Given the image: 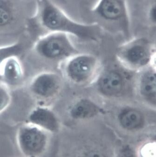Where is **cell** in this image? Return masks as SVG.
Listing matches in <instances>:
<instances>
[{
	"mask_svg": "<svg viewBox=\"0 0 156 157\" xmlns=\"http://www.w3.org/2000/svg\"><path fill=\"white\" fill-rule=\"evenodd\" d=\"M32 19L48 33L71 35L84 40H97L101 32L98 24L75 21L51 0H38L37 10Z\"/></svg>",
	"mask_w": 156,
	"mask_h": 157,
	"instance_id": "1",
	"label": "cell"
},
{
	"mask_svg": "<svg viewBox=\"0 0 156 157\" xmlns=\"http://www.w3.org/2000/svg\"><path fill=\"white\" fill-rule=\"evenodd\" d=\"M95 18L119 31H129L130 17L125 0H98L91 10Z\"/></svg>",
	"mask_w": 156,
	"mask_h": 157,
	"instance_id": "2",
	"label": "cell"
},
{
	"mask_svg": "<svg viewBox=\"0 0 156 157\" xmlns=\"http://www.w3.org/2000/svg\"><path fill=\"white\" fill-rule=\"evenodd\" d=\"M34 48L39 55L50 60L69 59L78 54L69 35L62 33H48L38 39Z\"/></svg>",
	"mask_w": 156,
	"mask_h": 157,
	"instance_id": "3",
	"label": "cell"
},
{
	"mask_svg": "<svg viewBox=\"0 0 156 157\" xmlns=\"http://www.w3.org/2000/svg\"><path fill=\"white\" fill-rule=\"evenodd\" d=\"M50 134L40 128L26 123L17 131L16 140L19 150L25 157H41L47 150Z\"/></svg>",
	"mask_w": 156,
	"mask_h": 157,
	"instance_id": "4",
	"label": "cell"
},
{
	"mask_svg": "<svg viewBox=\"0 0 156 157\" xmlns=\"http://www.w3.org/2000/svg\"><path fill=\"white\" fill-rule=\"evenodd\" d=\"M98 68V61L96 57L89 54H77L68 59L65 73L71 82L84 84L95 76Z\"/></svg>",
	"mask_w": 156,
	"mask_h": 157,
	"instance_id": "5",
	"label": "cell"
},
{
	"mask_svg": "<svg viewBox=\"0 0 156 157\" xmlns=\"http://www.w3.org/2000/svg\"><path fill=\"white\" fill-rule=\"evenodd\" d=\"M61 85L60 77L49 72L41 73L30 82L29 90L36 97L49 99L54 97L59 91Z\"/></svg>",
	"mask_w": 156,
	"mask_h": 157,
	"instance_id": "6",
	"label": "cell"
},
{
	"mask_svg": "<svg viewBox=\"0 0 156 157\" xmlns=\"http://www.w3.org/2000/svg\"><path fill=\"white\" fill-rule=\"evenodd\" d=\"M28 123L50 134L58 132L60 129V123L56 114L44 106H38L34 109L28 115Z\"/></svg>",
	"mask_w": 156,
	"mask_h": 157,
	"instance_id": "7",
	"label": "cell"
},
{
	"mask_svg": "<svg viewBox=\"0 0 156 157\" xmlns=\"http://www.w3.org/2000/svg\"><path fill=\"white\" fill-rule=\"evenodd\" d=\"M121 58L127 64L134 67H141L149 60V49L144 41L133 42L127 45L120 54Z\"/></svg>",
	"mask_w": 156,
	"mask_h": 157,
	"instance_id": "8",
	"label": "cell"
},
{
	"mask_svg": "<svg viewBox=\"0 0 156 157\" xmlns=\"http://www.w3.org/2000/svg\"><path fill=\"white\" fill-rule=\"evenodd\" d=\"M24 70L18 57L9 58L0 67V78L8 86H17L24 78Z\"/></svg>",
	"mask_w": 156,
	"mask_h": 157,
	"instance_id": "9",
	"label": "cell"
},
{
	"mask_svg": "<svg viewBox=\"0 0 156 157\" xmlns=\"http://www.w3.org/2000/svg\"><path fill=\"white\" fill-rule=\"evenodd\" d=\"M124 86L123 77L118 72L109 71L101 77L98 87L102 93L107 96H113L121 93Z\"/></svg>",
	"mask_w": 156,
	"mask_h": 157,
	"instance_id": "10",
	"label": "cell"
},
{
	"mask_svg": "<svg viewBox=\"0 0 156 157\" xmlns=\"http://www.w3.org/2000/svg\"><path fill=\"white\" fill-rule=\"evenodd\" d=\"M100 112L98 106L92 101L82 99L73 105L69 110L71 117L76 120H84L95 117Z\"/></svg>",
	"mask_w": 156,
	"mask_h": 157,
	"instance_id": "11",
	"label": "cell"
},
{
	"mask_svg": "<svg viewBox=\"0 0 156 157\" xmlns=\"http://www.w3.org/2000/svg\"><path fill=\"white\" fill-rule=\"evenodd\" d=\"M120 124L127 130H133L141 127L143 124V116L140 112L133 109L122 111L118 116Z\"/></svg>",
	"mask_w": 156,
	"mask_h": 157,
	"instance_id": "12",
	"label": "cell"
},
{
	"mask_svg": "<svg viewBox=\"0 0 156 157\" xmlns=\"http://www.w3.org/2000/svg\"><path fill=\"white\" fill-rule=\"evenodd\" d=\"M143 95L150 100H156V73L148 71L142 77L140 85Z\"/></svg>",
	"mask_w": 156,
	"mask_h": 157,
	"instance_id": "13",
	"label": "cell"
},
{
	"mask_svg": "<svg viewBox=\"0 0 156 157\" xmlns=\"http://www.w3.org/2000/svg\"><path fill=\"white\" fill-rule=\"evenodd\" d=\"M23 50L22 44L19 43L0 46V67L9 58L18 57Z\"/></svg>",
	"mask_w": 156,
	"mask_h": 157,
	"instance_id": "14",
	"label": "cell"
},
{
	"mask_svg": "<svg viewBox=\"0 0 156 157\" xmlns=\"http://www.w3.org/2000/svg\"><path fill=\"white\" fill-rule=\"evenodd\" d=\"M13 16L11 3L8 0H0V27L10 24L13 20Z\"/></svg>",
	"mask_w": 156,
	"mask_h": 157,
	"instance_id": "15",
	"label": "cell"
},
{
	"mask_svg": "<svg viewBox=\"0 0 156 157\" xmlns=\"http://www.w3.org/2000/svg\"><path fill=\"white\" fill-rule=\"evenodd\" d=\"M11 98L9 88L3 83L0 84V114L9 106Z\"/></svg>",
	"mask_w": 156,
	"mask_h": 157,
	"instance_id": "16",
	"label": "cell"
},
{
	"mask_svg": "<svg viewBox=\"0 0 156 157\" xmlns=\"http://www.w3.org/2000/svg\"><path fill=\"white\" fill-rule=\"evenodd\" d=\"M117 157H136L132 150L128 146L123 147L118 151Z\"/></svg>",
	"mask_w": 156,
	"mask_h": 157,
	"instance_id": "17",
	"label": "cell"
},
{
	"mask_svg": "<svg viewBox=\"0 0 156 157\" xmlns=\"http://www.w3.org/2000/svg\"><path fill=\"white\" fill-rule=\"evenodd\" d=\"M148 17L151 23L156 25V2H154L150 8Z\"/></svg>",
	"mask_w": 156,
	"mask_h": 157,
	"instance_id": "18",
	"label": "cell"
},
{
	"mask_svg": "<svg viewBox=\"0 0 156 157\" xmlns=\"http://www.w3.org/2000/svg\"><path fill=\"white\" fill-rule=\"evenodd\" d=\"M82 157H106L103 153L96 150H91L89 151H86Z\"/></svg>",
	"mask_w": 156,
	"mask_h": 157,
	"instance_id": "19",
	"label": "cell"
},
{
	"mask_svg": "<svg viewBox=\"0 0 156 157\" xmlns=\"http://www.w3.org/2000/svg\"><path fill=\"white\" fill-rule=\"evenodd\" d=\"M154 65H155V67H156V56H155V57H154Z\"/></svg>",
	"mask_w": 156,
	"mask_h": 157,
	"instance_id": "20",
	"label": "cell"
}]
</instances>
